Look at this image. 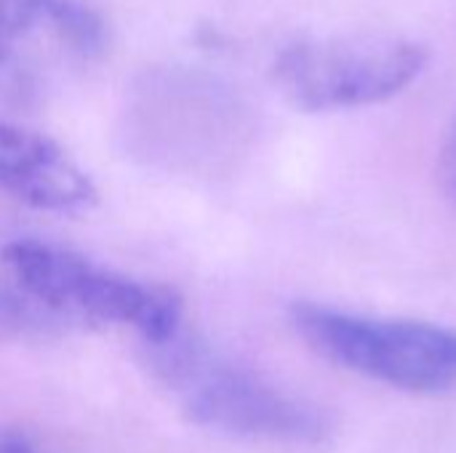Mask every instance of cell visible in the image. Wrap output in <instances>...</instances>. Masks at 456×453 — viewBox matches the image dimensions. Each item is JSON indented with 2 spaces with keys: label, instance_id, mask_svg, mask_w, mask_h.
Returning a JSON list of instances; mask_svg holds the SVG:
<instances>
[{
  "label": "cell",
  "instance_id": "obj_1",
  "mask_svg": "<svg viewBox=\"0 0 456 453\" xmlns=\"http://www.w3.org/2000/svg\"><path fill=\"white\" fill-rule=\"evenodd\" d=\"M158 350H163V379L195 425L281 449H315L331 438L334 425L321 406L275 387L265 376L211 358L206 350L179 342V336Z\"/></svg>",
  "mask_w": 456,
  "mask_h": 453
},
{
  "label": "cell",
  "instance_id": "obj_2",
  "mask_svg": "<svg viewBox=\"0 0 456 453\" xmlns=\"http://www.w3.org/2000/svg\"><path fill=\"white\" fill-rule=\"evenodd\" d=\"M299 339L331 366L411 392H456V328L428 320L361 315L318 302L289 310Z\"/></svg>",
  "mask_w": 456,
  "mask_h": 453
},
{
  "label": "cell",
  "instance_id": "obj_3",
  "mask_svg": "<svg viewBox=\"0 0 456 453\" xmlns=\"http://www.w3.org/2000/svg\"><path fill=\"white\" fill-rule=\"evenodd\" d=\"M3 262L19 288L53 315L131 328L152 347L182 334V302L166 286L136 280L40 240L8 243Z\"/></svg>",
  "mask_w": 456,
  "mask_h": 453
},
{
  "label": "cell",
  "instance_id": "obj_4",
  "mask_svg": "<svg viewBox=\"0 0 456 453\" xmlns=\"http://www.w3.org/2000/svg\"><path fill=\"white\" fill-rule=\"evenodd\" d=\"M430 51L401 35L302 37L273 59V83L302 112L358 109L406 91L428 67Z\"/></svg>",
  "mask_w": 456,
  "mask_h": 453
},
{
  "label": "cell",
  "instance_id": "obj_5",
  "mask_svg": "<svg viewBox=\"0 0 456 453\" xmlns=\"http://www.w3.org/2000/svg\"><path fill=\"white\" fill-rule=\"evenodd\" d=\"M104 48L107 24L86 0H0V96L11 104L37 101Z\"/></svg>",
  "mask_w": 456,
  "mask_h": 453
},
{
  "label": "cell",
  "instance_id": "obj_6",
  "mask_svg": "<svg viewBox=\"0 0 456 453\" xmlns=\"http://www.w3.org/2000/svg\"><path fill=\"white\" fill-rule=\"evenodd\" d=\"M0 190L48 214H83L99 192L80 163L51 136L0 120Z\"/></svg>",
  "mask_w": 456,
  "mask_h": 453
},
{
  "label": "cell",
  "instance_id": "obj_7",
  "mask_svg": "<svg viewBox=\"0 0 456 453\" xmlns=\"http://www.w3.org/2000/svg\"><path fill=\"white\" fill-rule=\"evenodd\" d=\"M438 179L441 187L446 192V198L452 200L456 208V120L452 123L444 144H441V155H438Z\"/></svg>",
  "mask_w": 456,
  "mask_h": 453
},
{
  "label": "cell",
  "instance_id": "obj_8",
  "mask_svg": "<svg viewBox=\"0 0 456 453\" xmlns=\"http://www.w3.org/2000/svg\"><path fill=\"white\" fill-rule=\"evenodd\" d=\"M0 453H43L37 449V443L16 430H3L0 433Z\"/></svg>",
  "mask_w": 456,
  "mask_h": 453
}]
</instances>
